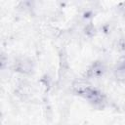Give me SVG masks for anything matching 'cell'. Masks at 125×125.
Listing matches in <instances>:
<instances>
[{"label": "cell", "mask_w": 125, "mask_h": 125, "mask_svg": "<svg viewBox=\"0 0 125 125\" xmlns=\"http://www.w3.org/2000/svg\"><path fill=\"white\" fill-rule=\"evenodd\" d=\"M72 91L75 95L87 101L92 106L98 109H104L106 104L105 95L98 88L92 86L86 79L75 80L72 83Z\"/></svg>", "instance_id": "cell-1"}, {"label": "cell", "mask_w": 125, "mask_h": 125, "mask_svg": "<svg viewBox=\"0 0 125 125\" xmlns=\"http://www.w3.org/2000/svg\"><path fill=\"white\" fill-rule=\"evenodd\" d=\"M106 70H107V67L104 62L95 61L87 67V69L84 73V78L87 81L101 79L106 73Z\"/></svg>", "instance_id": "cell-2"}, {"label": "cell", "mask_w": 125, "mask_h": 125, "mask_svg": "<svg viewBox=\"0 0 125 125\" xmlns=\"http://www.w3.org/2000/svg\"><path fill=\"white\" fill-rule=\"evenodd\" d=\"M12 67L16 72L28 75L31 74L34 70V62L28 57H18L13 62Z\"/></svg>", "instance_id": "cell-3"}, {"label": "cell", "mask_w": 125, "mask_h": 125, "mask_svg": "<svg viewBox=\"0 0 125 125\" xmlns=\"http://www.w3.org/2000/svg\"><path fill=\"white\" fill-rule=\"evenodd\" d=\"M113 77L119 82H125V58L120 60L112 70Z\"/></svg>", "instance_id": "cell-4"}]
</instances>
